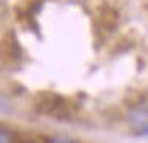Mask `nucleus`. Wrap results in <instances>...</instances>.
Instances as JSON below:
<instances>
[{
	"mask_svg": "<svg viewBox=\"0 0 148 143\" xmlns=\"http://www.w3.org/2000/svg\"><path fill=\"white\" fill-rule=\"evenodd\" d=\"M35 110L38 113L48 114V116L58 118V119L69 118V114H70L67 100L58 94H53V92H42L37 97Z\"/></svg>",
	"mask_w": 148,
	"mask_h": 143,
	"instance_id": "nucleus-1",
	"label": "nucleus"
},
{
	"mask_svg": "<svg viewBox=\"0 0 148 143\" xmlns=\"http://www.w3.org/2000/svg\"><path fill=\"white\" fill-rule=\"evenodd\" d=\"M127 122L131 129L137 133H148V107L138 103L129 110Z\"/></svg>",
	"mask_w": 148,
	"mask_h": 143,
	"instance_id": "nucleus-2",
	"label": "nucleus"
},
{
	"mask_svg": "<svg viewBox=\"0 0 148 143\" xmlns=\"http://www.w3.org/2000/svg\"><path fill=\"white\" fill-rule=\"evenodd\" d=\"M48 143H75L73 140L64 138V137H54V138H49Z\"/></svg>",
	"mask_w": 148,
	"mask_h": 143,
	"instance_id": "nucleus-3",
	"label": "nucleus"
},
{
	"mask_svg": "<svg viewBox=\"0 0 148 143\" xmlns=\"http://www.w3.org/2000/svg\"><path fill=\"white\" fill-rule=\"evenodd\" d=\"M0 143H10V135L5 129L0 127Z\"/></svg>",
	"mask_w": 148,
	"mask_h": 143,
	"instance_id": "nucleus-4",
	"label": "nucleus"
}]
</instances>
